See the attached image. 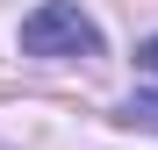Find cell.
<instances>
[{"mask_svg":"<svg viewBox=\"0 0 158 150\" xmlns=\"http://www.w3.org/2000/svg\"><path fill=\"white\" fill-rule=\"evenodd\" d=\"M22 50L29 57H101V29L72 0H43V7L22 21Z\"/></svg>","mask_w":158,"mask_h":150,"instance_id":"cell-1","label":"cell"},{"mask_svg":"<svg viewBox=\"0 0 158 150\" xmlns=\"http://www.w3.org/2000/svg\"><path fill=\"white\" fill-rule=\"evenodd\" d=\"M122 121H137V129H158V93H129Z\"/></svg>","mask_w":158,"mask_h":150,"instance_id":"cell-2","label":"cell"},{"mask_svg":"<svg viewBox=\"0 0 158 150\" xmlns=\"http://www.w3.org/2000/svg\"><path fill=\"white\" fill-rule=\"evenodd\" d=\"M137 64H144V71H151V79H158V36H151V43L137 50Z\"/></svg>","mask_w":158,"mask_h":150,"instance_id":"cell-3","label":"cell"}]
</instances>
